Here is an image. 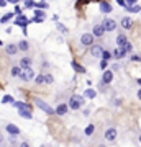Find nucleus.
Segmentation results:
<instances>
[{
	"instance_id": "1",
	"label": "nucleus",
	"mask_w": 141,
	"mask_h": 147,
	"mask_svg": "<svg viewBox=\"0 0 141 147\" xmlns=\"http://www.w3.org/2000/svg\"><path fill=\"white\" fill-rule=\"evenodd\" d=\"M82 105H84V96H80V95H72L71 96V100H69V108L71 110H79Z\"/></svg>"
},
{
	"instance_id": "2",
	"label": "nucleus",
	"mask_w": 141,
	"mask_h": 147,
	"mask_svg": "<svg viewBox=\"0 0 141 147\" xmlns=\"http://www.w3.org/2000/svg\"><path fill=\"white\" fill-rule=\"evenodd\" d=\"M35 105H36L38 108H40V110L44 111L46 115H56V110H54V108H51V106L48 105L46 101L40 100V98H36V100H35Z\"/></svg>"
},
{
	"instance_id": "3",
	"label": "nucleus",
	"mask_w": 141,
	"mask_h": 147,
	"mask_svg": "<svg viewBox=\"0 0 141 147\" xmlns=\"http://www.w3.org/2000/svg\"><path fill=\"white\" fill-rule=\"evenodd\" d=\"M20 79L23 80V82H30V80L35 79V70H33L31 67H25L23 70H21L20 74Z\"/></svg>"
},
{
	"instance_id": "4",
	"label": "nucleus",
	"mask_w": 141,
	"mask_h": 147,
	"mask_svg": "<svg viewBox=\"0 0 141 147\" xmlns=\"http://www.w3.org/2000/svg\"><path fill=\"white\" fill-rule=\"evenodd\" d=\"M28 23H30V20H28L25 15H21V13L15 18V25L23 28V33H25V34H26V25H28Z\"/></svg>"
},
{
	"instance_id": "5",
	"label": "nucleus",
	"mask_w": 141,
	"mask_h": 147,
	"mask_svg": "<svg viewBox=\"0 0 141 147\" xmlns=\"http://www.w3.org/2000/svg\"><path fill=\"white\" fill-rule=\"evenodd\" d=\"M94 33L90 34V33H84L82 36H80V44L82 46H92L94 44Z\"/></svg>"
},
{
	"instance_id": "6",
	"label": "nucleus",
	"mask_w": 141,
	"mask_h": 147,
	"mask_svg": "<svg viewBox=\"0 0 141 147\" xmlns=\"http://www.w3.org/2000/svg\"><path fill=\"white\" fill-rule=\"evenodd\" d=\"M18 115H20V118H23V119H31L33 118L31 110L28 108V105H23L21 108H18Z\"/></svg>"
},
{
	"instance_id": "7",
	"label": "nucleus",
	"mask_w": 141,
	"mask_h": 147,
	"mask_svg": "<svg viewBox=\"0 0 141 147\" xmlns=\"http://www.w3.org/2000/svg\"><path fill=\"white\" fill-rule=\"evenodd\" d=\"M102 25H104L105 31H113V30L116 28V21H115V20H112V18H105Z\"/></svg>"
},
{
	"instance_id": "8",
	"label": "nucleus",
	"mask_w": 141,
	"mask_h": 147,
	"mask_svg": "<svg viewBox=\"0 0 141 147\" xmlns=\"http://www.w3.org/2000/svg\"><path fill=\"white\" fill-rule=\"evenodd\" d=\"M105 139L108 142H113L116 139V129L115 127H108L107 131H105Z\"/></svg>"
},
{
	"instance_id": "9",
	"label": "nucleus",
	"mask_w": 141,
	"mask_h": 147,
	"mask_svg": "<svg viewBox=\"0 0 141 147\" xmlns=\"http://www.w3.org/2000/svg\"><path fill=\"white\" fill-rule=\"evenodd\" d=\"M102 53H104V47L102 46H99V44H92V47H90V54L94 56V57H100L102 56Z\"/></svg>"
},
{
	"instance_id": "10",
	"label": "nucleus",
	"mask_w": 141,
	"mask_h": 147,
	"mask_svg": "<svg viewBox=\"0 0 141 147\" xmlns=\"http://www.w3.org/2000/svg\"><path fill=\"white\" fill-rule=\"evenodd\" d=\"M113 80V72L112 70H105L104 75H102V84H110Z\"/></svg>"
},
{
	"instance_id": "11",
	"label": "nucleus",
	"mask_w": 141,
	"mask_h": 147,
	"mask_svg": "<svg viewBox=\"0 0 141 147\" xmlns=\"http://www.w3.org/2000/svg\"><path fill=\"white\" fill-rule=\"evenodd\" d=\"M5 129H7V132H8L10 136H18V134H20V129H18L15 124H7Z\"/></svg>"
},
{
	"instance_id": "12",
	"label": "nucleus",
	"mask_w": 141,
	"mask_h": 147,
	"mask_svg": "<svg viewBox=\"0 0 141 147\" xmlns=\"http://www.w3.org/2000/svg\"><path fill=\"white\" fill-rule=\"evenodd\" d=\"M94 36H97V38H100V36H104V33H105V28H104V25H95L94 26Z\"/></svg>"
},
{
	"instance_id": "13",
	"label": "nucleus",
	"mask_w": 141,
	"mask_h": 147,
	"mask_svg": "<svg viewBox=\"0 0 141 147\" xmlns=\"http://www.w3.org/2000/svg\"><path fill=\"white\" fill-rule=\"evenodd\" d=\"M133 26V20H131L130 16H125V18H121V28H125V30H130Z\"/></svg>"
},
{
	"instance_id": "14",
	"label": "nucleus",
	"mask_w": 141,
	"mask_h": 147,
	"mask_svg": "<svg viewBox=\"0 0 141 147\" xmlns=\"http://www.w3.org/2000/svg\"><path fill=\"white\" fill-rule=\"evenodd\" d=\"M5 51H7V54H10V56H15L20 49H18V46L16 44H8V46L5 47Z\"/></svg>"
},
{
	"instance_id": "15",
	"label": "nucleus",
	"mask_w": 141,
	"mask_h": 147,
	"mask_svg": "<svg viewBox=\"0 0 141 147\" xmlns=\"http://www.w3.org/2000/svg\"><path fill=\"white\" fill-rule=\"evenodd\" d=\"M100 11L102 13H110L112 11V5L108 2H100Z\"/></svg>"
},
{
	"instance_id": "16",
	"label": "nucleus",
	"mask_w": 141,
	"mask_h": 147,
	"mask_svg": "<svg viewBox=\"0 0 141 147\" xmlns=\"http://www.w3.org/2000/svg\"><path fill=\"white\" fill-rule=\"evenodd\" d=\"M125 54H126V51L123 49V47H120V46L113 51V56H115L116 59H123V57H125Z\"/></svg>"
},
{
	"instance_id": "17",
	"label": "nucleus",
	"mask_w": 141,
	"mask_h": 147,
	"mask_svg": "<svg viewBox=\"0 0 141 147\" xmlns=\"http://www.w3.org/2000/svg\"><path fill=\"white\" fill-rule=\"evenodd\" d=\"M126 42H128V39H126V34H118V36H116V44H118L120 47H123Z\"/></svg>"
},
{
	"instance_id": "18",
	"label": "nucleus",
	"mask_w": 141,
	"mask_h": 147,
	"mask_svg": "<svg viewBox=\"0 0 141 147\" xmlns=\"http://www.w3.org/2000/svg\"><path fill=\"white\" fill-rule=\"evenodd\" d=\"M67 110H69V106H67V105H59L58 108H56V115L64 116L66 113H67Z\"/></svg>"
},
{
	"instance_id": "19",
	"label": "nucleus",
	"mask_w": 141,
	"mask_h": 147,
	"mask_svg": "<svg viewBox=\"0 0 141 147\" xmlns=\"http://www.w3.org/2000/svg\"><path fill=\"white\" fill-rule=\"evenodd\" d=\"M84 96H85V98H90V100H94L95 96H97V92H95L94 88H87L85 90V93H84Z\"/></svg>"
},
{
	"instance_id": "20",
	"label": "nucleus",
	"mask_w": 141,
	"mask_h": 147,
	"mask_svg": "<svg viewBox=\"0 0 141 147\" xmlns=\"http://www.w3.org/2000/svg\"><path fill=\"white\" fill-rule=\"evenodd\" d=\"M20 74H21V65H15V67H12V70H10L12 77H20Z\"/></svg>"
},
{
	"instance_id": "21",
	"label": "nucleus",
	"mask_w": 141,
	"mask_h": 147,
	"mask_svg": "<svg viewBox=\"0 0 141 147\" xmlns=\"http://www.w3.org/2000/svg\"><path fill=\"white\" fill-rule=\"evenodd\" d=\"M20 65H21V69L30 67V65H31V59L30 57H21L20 59Z\"/></svg>"
},
{
	"instance_id": "22",
	"label": "nucleus",
	"mask_w": 141,
	"mask_h": 147,
	"mask_svg": "<svg viewBox=\"0 0 141 147\" xmlns=\"http://www.w3.org/2000/svg\"><path fill=\"white\" fill-rule=\"evenodd\" d=\"M71 65H72V69L76 70V72H79V74H84V72H85V69H84L82 65H79L76 61H72V62H71Z\"/></svg>"
},
{
	"instance_id": "23",
	"label": "nucleus",
	"mask_w": 141,
	"mask_h": 147,
	"mask_svg": "<svg viewBox=\"0 0 141 147\" xmlns=\"http://www.w3.org/2000/svg\"><path fill=\"white\" fill-rule=\"evenodd\" d=\"M13 13H7V15H3L2 16V18H0V23H2V25H5V23H8V21L10 20H13Z\"/></svg>"
},
{
	"instance_id": "24",
	"label": "nucleus",
	"mask_w": 141,
	"mask_h": 147,
	"mask_svg": "<svg viewBox=\"0 0 141 147\" xmlns=\"http://www.w3.org/2000/svg\"><path fill=\"white\" fill-rule=\"evenodd\" d=\"M18 49H20V51H28V49H30L28 41H25V39H23V41H20V42H18Z\"/></svg>"
},
{
	"instance_id": "25",
	"label": "nucleus",
	"mask_w": 141,
	"mask_h": 147,
	"mask_svg": "<svg viewBox=\"0 0 141 147\" xmlns=\"http://www.w3.org/2000/svg\"><path fill=\"white\" fill-rule=\"evenodd\" d=\"M128 11H131V13H138V11H141V7L136 5V3H133V5H130L128 8H126Z\"/></svg>"
},
{
	"instance_id": "26",
	"label": "nucleus",
	"mask_w": 141,
	"mask_h": 147,
	"mask_svg": "<svg viewBox=\"0 0 141 147\" xmlns=\"http://www.w3.org/2000/svg\"><path fill=\"white\" fill-rule=\"evenodd\" d=\"M94 131H95V126H94V124H89V126L85 127V136H92Z\"/></svg>"
},
{
	"instance_id": "27",
	"label": "nucleus",
	"mask_w": 141,
	"mask_h": 147,
	"mask_svg": "<svg viewBox=\"0 0 141 147\" xmlns=\"http://www.w3.org/2000/svg\"><path fill=\"white\" fill-rule=\"evenodd\" d=\"M35 16H38V18H43V20H44V11H43L41 8H35Z\"/></svg>"
},
{
	"instance_id": "28",
	"label": "nucleus",
	"mask_w": 141,
	"mask_h": 147,
	"mask_svg": "<svg viewBox=\"0 0 141 147\" xmlns=\"http://www.w3.org/2000/svg\"><path fill=\"white\" fill-rule=\"evenodd\" d=\"M35 80H36V84H44V82H46V79H44L43 74H38V77H35Z\"/></svg>"
},
{
	"instance_id": "29",
	"label": "nucleus",
	"mask_w": 141,
	"mask_h": 147,
	"mask_svg": "<svg viewBox=\"0 0 141 147\" xmlns=\"http://www.w3.org/2000/svg\"><path fill=\"white\" fill-rule=\"evenodd\" d=\"M2 103H13V96H10V95H5V96H3V100H2Z\"/></svg>"
},
{
	"instance_id": "30",
	"label": "nucleus",
	"mask_w": 141,
	"mask_h": 147,
	"mask_svg": "<svg viewBox=\"0 0 141 147\" xmlns=\"http://www.w3.org/2000/svg\"><path fill=\"white\" fill-rule=\"evenodd\" d=\"M36 8H41V10H44V8H49V7H48V3H44V2H40V3H36Z\"/></svg>"
},
{
	"instance_id": "31",
	"label": "nucleus",
	"mask_w": 141,
	"mask_h": 147,
	"mask_svg": "<svg viewBox=\"0 0 141 147\" xmlns=\"http://www.w3.org/2000/svg\"><path fill=\"white\" fill-rule=\"evenodd\" d=\"M35 5H36V3H35L33 0H25V7L26 8H31V7H35Z\"/></svg>"
},
{
	"instance_id": "32",
	"label": "nucleus",
	"mask_w": 141,
	"mask_h": 147,
	"mask_svg": "<svg viewBox=\"0 0 141 147\" xmlns=\"http://www.w3.org/2000/svg\"><path fill=\"white\" fill-rule=\"evenodd\" d=\"M58 30H59L61 33H69V30L64 26V25H61V23H58Z\"/></svg>"
},
{
	"instance_id": "33",
	"label": "nucleus",
	"mask_w": 141,
	"mask_h": 147,
	"mask_svg": "<svg viewBox=\"0 0 141 147\" xmlns=\"http://www.w3.org/2000/svg\"><path fill=\"white\" fill-rule=\"evenodd\" d=\"M123 49H125L126 53H131V51H133V46H131L130 42H126L125 46H123Z\"/></svg>"
},
{
	"instance_id": "34",
	"label": "nucleus",
	"mask_w": 141,
	"mask_h": 147,
	"mask_svg": "<svg viewBox=\"0 0 141 147\" xmlns=\"http://www.w3.org/2000/svg\"><path fill=\"white\" fill-rule=\"evenodd\" d=\"M44 79H46L48 84H52V82H54V79H52V75H51V74H46V75H44Z\"/></svg>"
},
{
	"instance_id": "35",
	"label": "nucleus",
	"mask_w": 141,
	"mask_h": 147,
	"mask_svg": "<svg viewBox=\"0 0 141 147\" xmlns=\"http://www.w3.org/2000/svg\"><path fill=\"white\" fill-rule=\"evenodd\" d=\"M102 57H104V59H107V61H108V59L112 57V54H110L108 51H104V53H102Z\"/></svg>"
},
{
	"instance_id": "36",
	"label": "nucleus",
	"mask_w": 141,
	"mask_h": 147,
	"mask_svg": "<svg viewBox=\"0 0 141 147\" xmlns=\"http://www.w3.org/2000/svg\"><path fill=\"white\" fill-rule=\"evenodd\" d=\"M107 65H108V62H107V59H104V61L100 62V69H105Z\"/></svg>"
},
{
	"instance_id": "37",
	"label": "nucleus",
	"mask_w": 141,
	"mask_h": 147,
	"mask_svg": "<svg viewBox=\"0 0 141 147\" xmlns=\"http://www.w3.org/2000/svg\"><path fill=\"white\" fill-rule=\"evenodd\" d=\"M131 61H135V62H141V57H140V56H131Z\"/></svg>"
},
{
	"instance_id": "38",
	"label": "nucleus",
	"mask_w": 141,
	"mask_h": 147,
	"mask_svg": "<svg viewBox=\"0 0 141 147\" xmlns=\"http://www.w3.org/2000/svg\"><path fill=\"white\" fill-rule=\"evenodd\" d=\"M118 3H120V5H123L125 8H128V3H126L125 0H118Z\"/></svg>"
},
{
	"instance_id": "39",
	"label": "nucleus",
	"mask_w": 141,
	"mask_h": 147,
	"mask_svg": "<svg viewBox=\"0 0 141 147\" xmlns=\"http://www.w3.org/2000/svg\"><path fill=\"white\" fill-rule=\"evenodd\" d=\"M15 13H16V15H20V13H21V8H20L18 5L15 7Z\"/></svg>"
},
{
	"instance_id": "40",
	"label": "nucleus",
	"mask_w": 141,
	"mask_h": 147,
	"mask_svg": "<svg viewBox=\"0 0 141 147\" xmlns=\"http://www.w3.org/2000/svg\"><path fill=\"white\" fill-rule=\"evenodd\" d=\"M135 2H136V0H126V3H128V7H130V5H133Z\"/></svg>"
},
{
	"instance_id": "41",
	"label": "nucleus",
	"mask_w": 141,
	"mask_h": 147,
	"mask_svg": "<svg viewBox=\"0 0 141 147\" xmlns=\"http://www.w3.org/2000/svg\"><path fill=\"white\" fill-rule=\"evenodd\" d=\"M5 3H7V0H0V7H5Z\"/></svg>"
},
{
	"instance_id": "42",
	"label": "nucleus",
	"mask_w": 141,
	"mask_h": 147,
	"mask_svg": "<svg viewBox=\"0 0 141 147\" xmlns=\"http://www.w3.org/2000/svg\"><path fill=\"white\" fill-rule=\"evenodd\" d=\"M7 2H10V3H18L20 0H7Z\"/></svg>"
},
{
	"instance_id": "43",
	"label": "nucleus",
	"mask_w": 141,
	"mask_h": 147,
	"mask_svg": "<svg viewBox=\"0 0 141 147\" xmlns=\"http://www.w3.org/2000/svg\"><path fill=\"white\" fill-rule=\"evenodd\" d=\"M138 98H140V100H141V88L138 90Z\"/></svg>"
},
{
	"instance_id": "44",
	"label": "nucleus",
	"mask_w": 141,
	"mask_h": 147,
	"mask_svg": "<svg viewBox=\"0 0 141 147\" xmlns=\"http://www.w3.org/2000/svg\"><path fill=\"white\" fill-rule=\"evenodd\" d=\"M0 144H2V134H0Z\"/></svg>"
},
{
	"instance_id": "45",
	"label": "nucleus",
	"mask_w": 141,
	"mask_h": 147,
	"mask_svg": "<svg viewBox=\"0 0 141 147\" xmlns=\"http://www.w3.org/2000/svg\"><path fill=\"white\" fill-rule=\"evenodd\" d=\"M138 84H140V85H141V79H140V80H138Z\"/></svg>"
},
{
	"instance_id": "46",
	"label": "nucleus",
	"mask_w": 141,
	"mask_h": 147,
	"mask_svg": "<svg viewBox=\"0 0 141 147\" xmlns=\"http://www.w3.org/2000/svg\"><path fill=\"white\" fill-rule=\"evenodd\" d=\"M2 44H3V42H2V41H0V46H2Z\"/></svg>"
},
{
	"instance_id": "47",
	"label": "nucleus",
	"mask_w": 141,
	"mask_h": 147,
	"mask_svg": "<svg viewBox=\"0 0 141 147\" xmlns=\"http://www.w3.org/2000/svg\"><path fill=\"white\" fill-rule=\"evenodd\" d=\"M140 142H141V136H140Z\"/></svg>"
}]
</instances>
